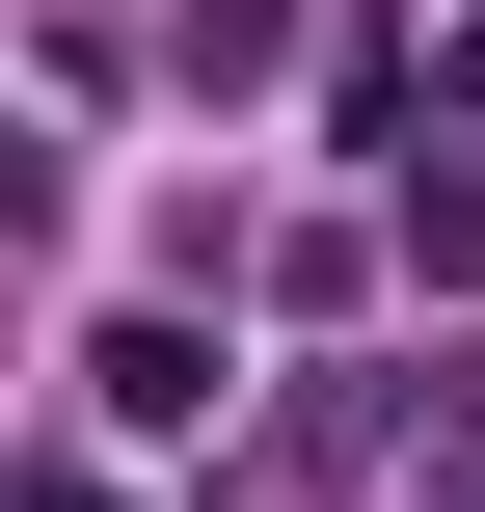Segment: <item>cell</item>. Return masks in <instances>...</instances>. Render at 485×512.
I'll return each mask as SVG.
<instances>
[{
    "label": "cell",
    "instance_id": "1",
    "mask_svg": "<svg viewBox=\"0 0 485 512\" xmlns=\"http://www.w3.org/2000/svg\"><path fill=\"white\" fill-rule=\"evenodd\" d=\"M81 405H108V432H216V324H108Z\"/></svg>",
    "mask_w": 485,
    "mask_h": 512
},
{
    "label": "cell",
    "instance_id": "2",
    "mask_svg": "<svg viewBox=\"0 0 485 512\" xmlns=\"http://www.w3.org/2000/svg\"><path fill=\"white\" fill-rule=\"evenodd\" d=\"M405 270H432V297H485V162H405Z\"/></svg>",
    "mask_w": 485,
    "mask_h": 512
},
{
    "label": "cell",
    "instance_id": "3",
    "mask_svg": "<svg viewBox=\"0 0 485 512\" xmlns=\"http://www.w3.org/2000/svg\"><path fill=\"white\" fill-rule=\"evenodd\" d=\"M297 54V0H189V81H270Z\"/></svg>",
    "mask_w": 485,
    "mask_h": 512
},
{
    "label": "cell",
    "instance_id": "4",
    "mask_svg": "<svg viewBox=\"0 0 485 512\" xmlns=\"http://www.w3.org/2000/svg\"><path fill=\"white\" fill-rule=\"evenodd\" d=\"M27 512H108V459H27Z\"/></svg>",
    "mask_w": 485,
    "mask_h": 512
},
{
    "label": "cell",
    "instance_id": "5",
    "mask_svg": "<svg viewBox=\"0 0 485 512\" xmlns=\"http://www.w3.org/2000/svg\"><path fill=\"white\" fill-rule=\"evenodd\" d=\"M459 512H485V486H459Z\"/></svg>",
    "mask_w": 485,
    "mask_h": 512
}]
</instances>
